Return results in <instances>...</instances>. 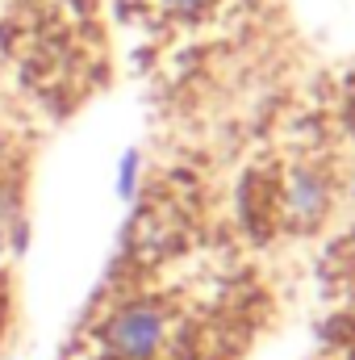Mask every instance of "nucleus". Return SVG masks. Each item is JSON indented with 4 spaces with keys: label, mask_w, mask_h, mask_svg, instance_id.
Returning <instances> with one entry per match:
<instances>
[{
    "label": "nucleus",
    "mask_w": 355,
    "mask_h": 360,
    "mask_svg": "<svg viewBox=\"0 0 355 360\" xmlns=\"http://www.w3.org/2000/svg\"><path fill=\"white\" fill-rule=\"evenodd\" d=\"M284 205H288V218L297 226H314L322 222V214L330 210V184L318 168H293L288 184H284Z\"/></svg>",
    "instance_id": "f03ea898"
},
{
    "label": "nucleus",
    "mask_w": 355,
    "mask_h": 360,
    "mask_svg": "<svg viewBox=\"0 0 355 360\" xmlns=\"http://www.w3.org/2000/svg\"><path fill=\"white\" fill-rule=\"evenodd\" d=\"M17 218V193L8 180H0V239H4V226Z\"/></svg>",
    "instance_id": "39448f33"
},
{
    "label": "nucleus",
    "mask_w": 355,
    "mask_h": 360,
    "mask_svg": "<svg viewBox=\"0 0 355 360\" xmlns=\"http://www.w3.org/2000/svg\"><path fill=\"white\" fill-rule=\"evenodd\" d=\"M96 335L109 360H159L172 340V310L159 297H130L100 319Z\"/></svg>",
    "instance_id": "f257e3e1"
},
{
    "label": "nucleus",
    "mask_w": 355,
    "mask_h": 360,
    "mask_svg": "<svg viewBox=\"0 0 355 360\" xmlns=\"http://www.w3.org/2000/svg\"><path fill=\"white\" fill-rule=\"evenodd\" d=\"M163 17H176V21H201L217 0H155Z\"/></svg>",
    "instance_id": "20e7f679"
},
{
    "label": "nucleus",
    "mask_w": 355,
    "mask_h": 360,
    "mask_svg": "<svg viewBox=\"0 0 355 360\" xmlns=\"http://www.w3.org/2000/svg\"><path fill=\"white\" fill-rule=\"evenodd\" d=\"M113 188H117V197H121V201H134V197H138V188H142V151H138V147L121 151V160H117V176H113Z\"/></svg>",
    "instance_id": "7ed1b4c3"
}]
</instances>
